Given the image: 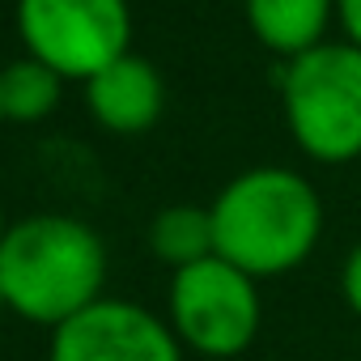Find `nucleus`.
I'll list each match as a JSON object with an SVG mask.
<instances>
[{
  "mask_svg": "<svg viewBox=\"0 0 361 361\" xmlns=\"http://www.w3.org/2000/svg\"><path fill=\"white\" fill-rule=\"evenodd\" d=\"M251 35L285 56L298 60L310 47L327 43V26L336 22V0H243Z\"/></svg>",
  "mask_w": 361,
  "mask_h": 361,
  "instance_id": "6e6552de",
  "label": "nucleus"
},
{
  "mask_svg": "<svg viewBox=\"0 0 361 361\" xmlns=\"http://www.w3.org/2000/svg\"><path fill=\"white\" fill-rule=\"evenodd\" d=\"M149 251L178 268H192L209 255H217V238H213V213L200 204H170L149 221Z\"/></svg>",
  "mask_w": 361,
  "mask_h": 361,
  "instance_id": "1a4fd4ad",
  "label": "nucleus"
},
{
  "mask_svg": "<svg viewBox=\"0 0 361 361\" xmlns=\"http://www.w3.org/2000/svg\"><path fill=\"white\" fill-rule=\"evenodd\" d=\"M47 361H183V344L140 302L98 298L56 327Z\"/></svg>",
  "mask_w": 361,
  "mask_h": 361,
  "instance_id": "423d86ee",
  "label": "nucleus"
},
{
  "mask_svg": "<svg viewBox=\"0 0 361 361\" xmlns=\"http://www.w3.org/2000/svg\"><path fill=\"white\" fill-rule=\"evenodd\" d=\"M85 102H90L94 119L106 132L136 136V132H149L161 119L166 85H161V73L145 56L128 51V56H119L115 64H106L102 73H94L85 81Z\"/></svg>",
  "mask_w": 361,
  "mask_h": 361,
  "instance_id": "0eeeda50",
  "label": "nucleus"
},
{
  "mask_svg": "<svg viewBox=\"0 0 361 361\" xmlns=\"http://www.w3.org/2000/svg\"><path fill=\"white\" fill-rule=\"evenodd\" d=\"M9 310V302H5V289H0V314H5Z\"/></svg>",
  "mask_w": 361,
  "mask_h": 361,
  "instance_id": "4468645a",
  "label": "nucleus"
},
{
  "mask_svg": "<svg viewBox=\"0 0 361 361\" xmlns=\"http://www.w3.org/2000/svg\"><path fill=\"white\" fill-rule=\"evenodd\" d=\"M209 213L217 255L255 281L302 268L323 238V200L310 178L289 166H255L234 174Z\"/></svg>",
  "mask_w": 361,
  "mask_h": 361,
  "instance_id": "f257e3e1",
  "label": "nucleus"
},
{
  "mask_svg": "<svg viewBox=\"0 0 361 361\" xmlns=\"http://www.w3.org/2000/svg\"><path fill=\"white\" fill-rule=\"evenodd\" d=\"M281 106L293 145L319 166L361 157V47L319 43L281 73Z\"/></svg>",
  "mask_w": 361,
  "mask_h": 361,
  "instance_id": "7ed1b4c3",
  "label": "nucleus"
},
{
  "mask_svg": "<svg viewBox=\"0 0 361 361\" xmlns=\"http://www.w3.org/2000/svg\"><path fill=\"white\" fill-rule=\"evenodd\" d=\"M0 123H5V106H0Z\"/></svg>",
  "mask_w": 361,
  "mask_h": 361,
  "instance_id": "2eb2a0df",
  "label": "nucleus"
},
{
  "mask_svg": "<svg viewBox=\"0 0 361 361\" xmlns=\"http://www.w3.org/2000/svg\"><path fill=\"white\" fill-rule=\"evenodd\" d=\"M336 22L344 26V43L361 47V0H336Z\"/></svg>",
  "mask_w": 361,
  "mask_h": 361,
  "instance_id": "f8f14e48",
  "label": "nucleus"
},
{
  "mask_svg": "<svg viewBox=\"0 0 361 361\" xmlns=\"http://www.w3.org/2000/svg\"><path fill=\"white\" fill-rule=\"evenodd\" d=\"M340 293H344L348 310L361 319V243L344 255V268H340Z\"/></svg>",
  "mask_w": 361,
  "mask_h": 361,
  "instance_id": "9b49d317",
  "label": "nucleus"
},
{
  "mask_svg": "<svg viewBox=\"0 0 361 361\" xmlns=\"http://www.w3.org/2000/svg\"><path fill=\"white\" fill-rule=\"evenodd\" d=\"M106 247L64 213H39L0 238V289L13 314L39 327H60L102 298Z\"/></svg>",
  "mask_w": 361,
  "mask_h": 361,
  "instance_id": "f03ea898",
  "label": "nucleus"
},
{
  "mask_svg": "<svg viewBox=\"0 0 361 361\" xmlns=\"http://www.w3.org/2000/svg\"><path fill=\"white\" fill-rule=\"evenodd\" d=\"M9 234V226H5V209H0V238H5Z\"/></svg>",
  "mask_w": 361,
  "mask_h": 361,
  "instance_id": "ddd939ff",
  "label": "nucleus"
},
{
  "mask_svg": "<svg viewBox=\"0 0 361 361\" xmlns=\"http://www.w3.org/2000/svg\"><path fill=\"white\" fill-rule=\"evenodd\" d=\"M166 302H170V327L178 344L200 357H213V361L243 357L259 336V319H264L259 281L221 255L178 268L170 276Z\"/></svg>",
  "mask_w": 361,
  "mask_h": 361,
  "instance_id": "20e7f679",
  "label": "nucleus"
},
{
  "mask_svg": "<svg viewBox=\"0 0 361 361\" xmlns=\"http://www.w3.org/2000/svg\"><path fill=\"white\" fill-rule=\"evenodd\" d=\"M18 35L60 77L90 81L132 43L128 0H18Z\"/></svg>",
  "mask_w": 361,
  "mask_h": 361,
  "instance_id": "39448f33",
  "label": "nucleus"
},
{
  "mask_svg": "<svg viewBox=\"0 0 361 361\" xmlns=\"http://www.w3.org/2000/svg\"><path fill=\"white\" fill-rule=\"evenodd\" d=\"M60 81L64 77L35 56L0 68V106H5V119H13V123L47 119L60 102Z\"/></svg>",
  "mask_w": 361,
  "mask_h": 361,
  "instance_id": "9d476101",
  "label": "nucleus"
}]
</instances>
